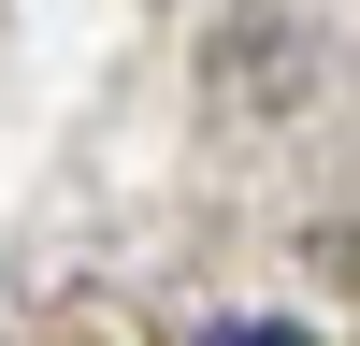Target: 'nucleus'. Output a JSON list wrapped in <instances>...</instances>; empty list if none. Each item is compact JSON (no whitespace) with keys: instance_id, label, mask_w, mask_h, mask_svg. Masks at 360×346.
Masks as SVG:
<instances>
[{"instance_id":"nucleus-1","label":"nucleus","mask_w":360,"mask_h":346,"mask_svg":"<svg viewBox=\"0 0 360 346\" xmlns=\"http://www.w3.org/2000/svg\"><path fill=\"white\" fill-rule=\"evenodd\" d=\"M217 346H303V332H288V317H259V332H217Z\"/></svg>"}]
</instances>
